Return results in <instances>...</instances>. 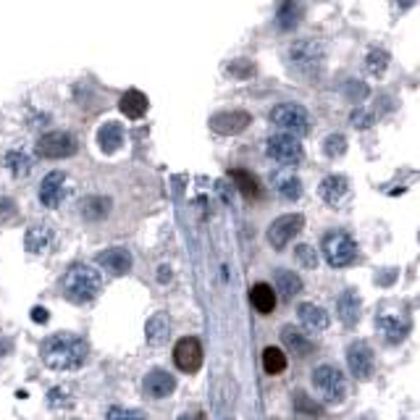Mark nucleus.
<instances>
[{
    "label": "nucleus",
    "mask_w": 420,
    "mask_h": 420,
    "mask_svg": "<svg viewBox=\"0 0 420 420\" xmlns=\"http://www.w3.org/2000/svg\"><path fill=\"white\" fill-rule=\"evenodd\" d=\"M158 276H160V284H169V281H171V278H169V276H171V268H169V265H160Z\"/></svg>",
    "instance_id": "41"
},
{
    "label": "nucleus",
    "mask_w": 420,
    "mask_h": 420,
    "mask_svg": "<svg viewBox=\"0 0 420 420\" xmlns=\"http://www.w3.org/2000/svg\"><path fill=\"white\" fill-rule=\"evenodd\" d=\"M265 153L268 158H274L276 163H284V166H300L305 150L297 137H289V134H271L268 142H265Z\"/></svg>",
    "instance_id": "8"
},
{
    "label": "nucleus",
    "mask_w": 420,
    "mask_h": 420,
    "mask_svg": "<svg viewBox=\"0 0 420 420\" xmlns=\"http://www.w3.org/2000/svg\"><path fill=\"white\" fill-rule=\"evenodd\" d=\"M365 66L373 77H383V74H386V68H389V52L381 50V48H373V50L368 52Z\"/></svg>",
    "instance_id": "33"
},
{
    "label": "nucleus",
    "mask_w": 420,
    "mask_h": 420,
    "mask_svg": "<svg viewBox=\"0 0 420 420\" xmlns=\"http://www.w3.org/2000/svg\"><path fill=\"white\" fill-rule=\"evenodd\" d=\"M179 420H205V415L202 412H184V415H179Z\"/></svg>",
    "instance_id": "42"
},
{
    "label": "nucleus",
    "mask_w": 420,
    "mask_h": 420,
    "mask_svg": "<svg viewBox=\"0 0 420 420\" xmlns=\"http://www.w3.org/2000/svg\"><path fill=\"white\" fill-rule=\"evenodd\" d=\"M11 352V344H0V354H8Z\"/></svg>",
    "instance_id": "44"
},
{
    "label": "nucleus",
    "mask_w": 420,
    "mask_h": 420,
    "mask_svg": "<svg viewBox=\"0 0 420 420\" xmlns=\"http://www.w3.org/2000/svg\"><path fill=\"white\" fill-rule=\"evenodd\" d=\"M294 258H297V262L305 265L307 271L318 268V252H315L310 245H297V247H294Z\"/></svg>",
    "instance_id": "34"
},
{
    "label": "nucleus",
    "mask_w": 420,
    "mask_h": 420,
    "mask_svg": "<svg viewBox=\"0 0 420 420\" xmlns=\"http://www.w3.org/2000/svg\"><path fill=\"white\" fill-rule=\"evenodd\" d=\"M294 410H300V412H305V415H321V412H323L321 405H315L313 399L302 392L294 394Z\"/></svg>",
    "instance_id": "38"
},
{
    "label": "nucleus",
    "mask_w": 420,
    "mask_h": 420,
    "mask_svg": "<svg viewBox=\"0 0 420 420\" xmlns=\"http://www.w3.org/2000/svg\"><path fill=\"white\" fill-rule=\"evenodd\" d=\"M302 226H305V216H300V213H287V216H278L271 226H268V231H265V236H268V245L274 249H284L294 239V236L302 231Z\"/></svg>",
    "instance_id": "9"
},
{
    "label": "nucleus",
    "mask_w": 420,
    "mask_h": 420,
    "mask_svg": "<svg viewBox=\"0 0 420 420\" xmlns=\"http://www.w3.org/2000/svg\"><path fill=\"white\" fill-rule=\"evenodd\" d=\"M276 289H278V294L284 297V300H292V297H297L302 292V281L297 274H292V271H276Z\"/></svg>",
    "instance_id": "29"
},
{
    "label": "nucleus",
    "mask_w": 420,
    "mask_h": 420,
    "mask_svg": "<svg viewBox=\"0 0 420 420\" xmlns=\"http://www.w3.org/2000/svg\"><path fill=\"white\" fill-rule=\"evenodd\" d=\"M281 341H284V347H287L292 354H297V357H307V354L315 352V344L302 331H297L294 326H287L281 331Z\"/></svg>",
    "instance_id": "19"
},
{
    "label": "nucleus",
    "mask_w": 420,
    "mask_h": 420,
    "mask_svg": "<svg viewBox=\"0 0 420 420\" xmlns=\"http://www.w3.org/2000/svg\"><path fill=\"white\" fill-rule=\"evenodd\" d=\"M97 144H100L103 153H116L118 147L124 144V129H121V124H116V121L103 124L100 131H97Z\"/></svg>",
    "instance_id": "26"
},
{
    "label": "nucleus",
    "mask_w": 420,
    "mask_h": 420,
    "mask_svg": "<svg viewBox=\"0 0 420 420\" xmlns=\"http://www.w3.org/2000/svg\"><path fill=\"white\" fill-rule=\"evenodd\" d=\"M229 71H231L234 77H252V74H255V66L249 64V61H236Z\"/></svg>",
    "instance_id": "39"
},
{
    "label": "nucleus",
    "mask_w": 420,
    "mask_h": 420,
    "mask_svg": "<svg viewBox=\"0 0 420 420\" xmlns=\"http://www.w3.org/2000/svg\"><path fill=\"white\" fill-rule=\"evenodd\" d=\"M249 302H252V307L258 310V313L268 315L276 310V292L268 284H255V287L249 289Z\"/></svg>",
    "instance_id": "28"
},
{
    "label": "nucleus",
    "mask_w": 420,
    "mask_h": 420,
    "mask_svg": "<svg viewBox=\"0 0 420 420\" xmlns=\"http://www.w3.org/2000/svg\"><path fill=\"white\" fill-rule=\"evenodd\" d=\"M271 184H274L276 192L284 197V200H300L302 197V182L297 179V173L276 171L274 176H271Z\"/></svg>",
    "instance_id": "20"
},
{
    "label": "nucleus",
    "mask_w": 420,
    "mask_h": 420,
    "mask_svg": "<svg viewBox=\"0 0 420 420\" xmlns=\"http://www.w3.org/2000/svg\"><path fill=\"white\" fill-rule=\"evenodd\" d=\"M32 318H35V323H48L50 315H48L45 307H35V310H32Z\"/></svg>",
    "instance_id": "40"
},
{
    "label": "nucleus",
    "mask_w": 420,
    "mask_h": 420,
    "mask_svg": "<svg viewBox=\"0 0 420 420\" xmlns=\"http://www.w3.org/2000/svg\"><path fill=\"white\" fill-rule=\"evenodd\" d=\"M397 6H399V8H410V6H412V0H397Z\"/></svg>",
    "instance_id": "43"
},
{
    "label": "nucleus",
    "mask_w": 420,
    "mask_h": 420,
    "mask_svg": "<svg viewBox=\"0 0 420 420\" xmlns=\"http://www.w3.org/2000/svg\"><path fill=\"white\" fill-rule=\"evenodd\" d=\"M268 118H271V124L276 129H281V134H289V137H305L310 131V116L297 103L276 105L274 111L268 113Z\"/></svg>",
    "instance_id": "4"
},
{
    "label": "nucleus",
    "mask_w": 420,
    "mask_h": 420,
    "mask_svg": "<svg viewBox=\"0 0 420 420\" xmlns=\"http://www.w3.org/2000/svg\"><path fill=\"white\" fill-rule=\"evenodd\" d=\"M231 182L236 184V189H239L245 197H258V195H260V184H258V179H255L249 171L234 169V171H231Z\"/></svg>",
    "instance_id": "31"
},
{
    "label": "nucleus",
    "mask_w": 420,
    "mask_h": 420,
    "mask_svg": "<svg viewBox=\"0 0 420 420\" xmlns=\"http://www.w3.org/2000/svg\"><path fill=\"white\" fill-rule=\"evenodd\" d=\"M79 213L87 218V221H103L105 216L111 213V200L103 195H90L79 202Z\"/></svg>",
    "instance_id": "22"
},
{
    "label": "nucleus",
    "mask_w": 420,
    "mask_h": 420,
    "mask_svg": "<svg viewBox=\"0 0 420 420\" xmlns=\"http://www.w3.org/2000/svg\"><path fill=\"white\" fill-rule=\"evenodd\" d=\"M323 258H326L334 268H347L357 262L360 258V247L347 231H328L323 236Z\"/></svg>",
    "instance_id": "5"
},
{
    "label": "nucleus",
    "mask_w": 420,
    "mask_h": 420,
    "mask_svg": "<svg viewBox=\"0 0 420 420\" xmlns=\"http://www.w3.org/2000/svg\"><path fill=\"white\" fill-rule=\"evenodd\" d=\"M210 126L218 134H239L249 126V113L245 111H223L218 116L210 118Z\"/></svg>",
    "instance_id": "14"
},
{
    "label": "nucleus",
    "mask_w": 420,
    "mask_h": 420,
    "mask_svg": "<svg viewBox=\"0 0 420 420\" xmlns=\"http://www.w3.org/2000/svg\"><path fill=\"white\" fill-rule=\"evenodd\" d=\"M97 262H100L111 276H126L131 271V255L129 249L124 247L103 249V252L97 255Z\"/></svg>",
    "instance_id": "15"
},
{
    "label": "nucleus",
    "mask_w": 420,
    "mask_h": 420,
    "mask_svg": "<svg viewBox=\"0 0 420 420\" xmlns=\"http://www.w3.org/2000/svg\"><path fill=\"white\" fill-rule=\"evenodd\" d=\"M297 318L302 321V326L310 331H323L328 328V313L323 307H318L313 302H300L297 305Z\"/></svg>",
    "instance_id": "18"
},
{
    "label": "nucleus",
    "mask_w": 420,
    "mask_h": 420,
    "mask_svg": "<svg viewBox=\"0 0 420 420\" xmlns=\"http://www.w3.org/2000/svg\"><path fill=\"white\" fill-rule=\"evenodd\" d=\"M50 242H52V229L45 226V223L29 226V231H26L24 236V247L29 249V252H35V255L45 252V249L50 247Z\"/></svg>",
    "instance_id": "23"
},
{
    "label": "nucleus",
    "mask_w": 420,
    "mask_h": 420,
    "mask_svg": "<svg viewBox=\"0 0 420 420\" xmlns=\"http://www.w3.org/2000/svg\"><path fill=\"white\" fill-rule=\"evenodd\" d=\"M66 195V173L64 171H50L39 182V202L45 208H58Z\"/></svg>",
    "instance_id": "12"
},
{
    "label": "nucleus",
    "mask_w": 420,
    "mask_h": 420,
    "mask_svg": "<svg viewBox=\"0 0 420 420\" xmlns=\"http://www.w3.org/2000/svg\"><path fill=\"white\" fill-rule=\"evenodd\" d=\"M313 386L318 389V394L326 399V402H341L344 394H347V381L344 373L334 365H318L313 370Z\"/></svg>",
    "instance_id": "6"
},
{
    "label": "nucleus",
    "mask_w": 420,
    "mask_h": 420,
    "mask_svg": "<svg viewBox=\"0 0 420 420\" xmlns=\"http://www.w3.org/2000/svg\"><path fill=\"white\" fill-rule=\"evenodd\" d=\"M347 368L357 381H368L376 370V354L368 341H352L347 350Z\"/></svg>",
    "instance_id": "10"
},
{
    "label": "nucleus",
    "mask_w": 420,
    "mask_h": 420,
    "mask_svg": "<svg viewBox=\"0 0 420 420\" xmlns=\"http://www.w3.org/2000/svg\"><path fill=\"white\" fill-rule=\"evenodd\" d=\"M262 368H265V373H271V376L284 373V370H287V354H284V350L265 347V350H262Z\"/></svg>",
    "instance_id": "30"
},
{
    "label": "nucleus",
    "mask_w": 420,
    "mask_h": 420,
    "mask_svg": "<svg viewBox=\"0 0 420 420\" xmlns=\"http://www.w3.org/2000/svg\"><path fill=\"white\" fill-rule=\"evenodd\" d=\"M350 124H352L354 129H370L376 124V113L368 111V108H354L352 116H350Z\"/></svg>",
    "instance_id": "36"
},
{
    "label": "nucleus",
    "mask_w": 420,
    "mask_h": 420,
    "mask_svg": "<svg viewBox=\"0 0 420 420\" xmlns=\"http://www.w3.org/2000/svg\"><path fill=\"white\" fill-rule=\"evenodd\" d=\"M118 108H121V113L126 118H142L144 113H147V108H150V103H147V97H144V92L140 90H129L124 92V97L118 100Z\"/></svg>",
    "instance_id": "21"
},
{
    "label": "nucleus",
    "mask_w": 420,
    "mask_h": 420,
    "mask_svg": "<svg viewBox=\"0 0 420 420\" xmlns=\"http://www.w3.org/2000/svg\"><path fill=\"white\" fill-rule=\"evenodd\" d=\"M37 155L39 158H48V160H58V158H71L74 153L79 150L77 140H74V134H68V131H45L42 137L37 140Z\"/></svg>",
    "instance_id": "7"
},
{
    "label": "nucleus",
    "mask_w": 420,
    "mask_h": 420,
    "mask_svg": "<svg viewBox=\"0 0 420 420\" xmlns=\"http://www.w3.org/2000/svg\"><path fill=\"white\" fill-rule=\"evenodd\" d=\"M344 150H347V137H344V134H331L326 142H323V153H326L328 158L344 155Z\"/></svg>",
    "instance_id": "37"
},
{
    "label": "nucleus",
    "mask_w": 420,
    "mask_h": 420,
    "mask_svg": "<svg viewBox=\"0 0 420 420\" xmlns=\"http://www.w3.org/2000/svg\"><path fill=\"white\" fill-rule=\"evenodd\" d=\"M360 310H363V302H360V294L354 289H347L336 297V313H339V321L347 328H354L357 321H360Z\"/></svg>",
    "instance_id": "13"
},
{
    "label": "nucleus",
    "mask_w": 420,
    "mask_h": 420,
    "mask_svg": "<svg viewBox=\"0 0 420 420\" xmlns=\"http://www.w3.org/2000/svg\"><path fill=\"white\" fill-rule=\"evenodd\" d=\"M173 389H176V379L171 373H166V370H150L144 376V392L150 394V397L163 399V397L173 394Z\"/></svg>",
    "instance_id": "17"
},
{
    "label": "nucleus",
    "mask_w": 420,
    "mask_h": 420,
    "mask_svg": "<svg viewBox=\"0 0 420 420\" xmlns=\"http://www.w3.org/2000/svg\"><path fill=\"white\" fill-rule=\"evenodd\" d=\"M39 354H42V363L50 370H79L87 363L90 350H87V341L82 336L58 331V334H52L42 341Z\"/></svg>",
    "instance_id": "1"
},
{
    "label": "nucleus",
    "mask_w": 420,
    "mask_h": 420,
    "mask_svg": "<svg viewBox=\"0 0 420 420\" xmlns=\"http://www.w3.org/2000/svg\"><path fill=\"white\" fill-rule=\"evenodd\" d=\"M3 166L11 171L13 176H29L32 169H35V158L26 155L24 150H8L6 155H3Z\"/></svg>",
    "instance_id": "27"
},
{
    "label": "nucleus",
    "mask_w": 420,
    "mask_h": 420,
    "mask_svg": "<svg viewBox=\"0 0 420 420\" xmlns=\"http://www.w3.org/2000/svg\"><path fill=\"white\" fill-rule=\"evenodd\" d=\"M318 195H321V200L326 202V205H331V208H336L344 197L350 195V182L344 179V176H326L323 182H321V187H318Z\"/></svg>",
    "instance_id": "16"
},
{
    "label": "nucleus",
    "mask_w": 420,
    "mask_h": 420,
    "mask_svg": "<svg viewBox=\"0 0 420 420\" xmlns=\"http://www.w3.org/2000/svg\"><path fill=\"white\" fill-rule=\"evenodd\" d=\"M61 289H64V294L68 302H74V305H87V302H92L97 294H100L103 278H100V274H97L95 265L74 262V265L64 274Z\"/></svg>",
    "instance_id": "2"
},
{
    "label": "nucleus",
    "mask_w": 420,
    "mask_h": 420,
    "mask_svg": "<svg viewBox=\"0 0 420 420\" xmlns=\"http://www.w3.org/2000/svg\"><path fill=\"white\" fill-rule=\"evenodd\" d=\"M300 16H302V6L297 0H284L281 8H278V13H276L281 29H292L294 24H300Z\"/></svg>",
    "instance_id": "32"
},
{
    "label": "nucleus",
    "mask_w": 420,
    "mask_h": 420,
    "mask_svg": "<svg viewBox=\"0 0 420 420\" xmlns=\"http://www.w3.org/2000/svg\"><path fill=\"white\" fill-rule=\"evenodd\" d=\"M173 363L182 373H197L202 368V344L195 336H184L173 347Z\"/></svg>",
    "instance_id": "11"
},
{
    "label": "nucleus",
    "mask_w": 420,
    "mask_h": 420,
    "mask_svg": "<svg viewBox=\"0 0 420 420\" xmlns=\"http://www.w3.org/2000/svg\"><path fill=\"white\" fill-rule=\"evenodd\" d=\"M379 331H383L389 341H402L410 331V321L402 315H379Z\"/></svg>",
    "instance_id": "24"
},
{
    "label": "nucleus",
    "mask_w": 420,
    "mask_h": 420,
    "mask_svg": "<svg viewBox=\"0 0 420 420\" xmlns=\"http://www.w3.org/2000/svg\"><path fill=\"white\" fill-rule=\"evenodd\" d=\"M289 64L294 71H300L302 77H315L323 71L326 64V48L318 42V39H300L294 42L287 52Z\"/></svg>",
    "instance_id": "3"
},
{
    "label": "nucleus",
    "mask_w": 420,
    "mask_h": 420,
    "mask_svg": "<svg viewBox=\"0 0 420 420\" xmlns=\"http://www.w3.org/2000/svg\"><path fill=\"white\" fill-rule=\"evenodd\" d=\"M105 420H147L144 418L142 410H131V407H111L108 410V415H105Z\"/></svg>",
    "instance_id": "35"
},
{
    "label": "nucleus",
    "mask_w": 420,
    "mask_h": 420,
    "mask_svg": "<svg viewBox=\"0 0 420 420\" xmlns=\"http://www.w3.org/2000/svg\"><path fill=\"white\" fill-rule=\"evenodd\" d=\"M144 336L150 344H166L171 336V318L166 313H155L150 321H147V326H144Z\"/></svg>",
    "instance_id": "25"
}]
</instances>
